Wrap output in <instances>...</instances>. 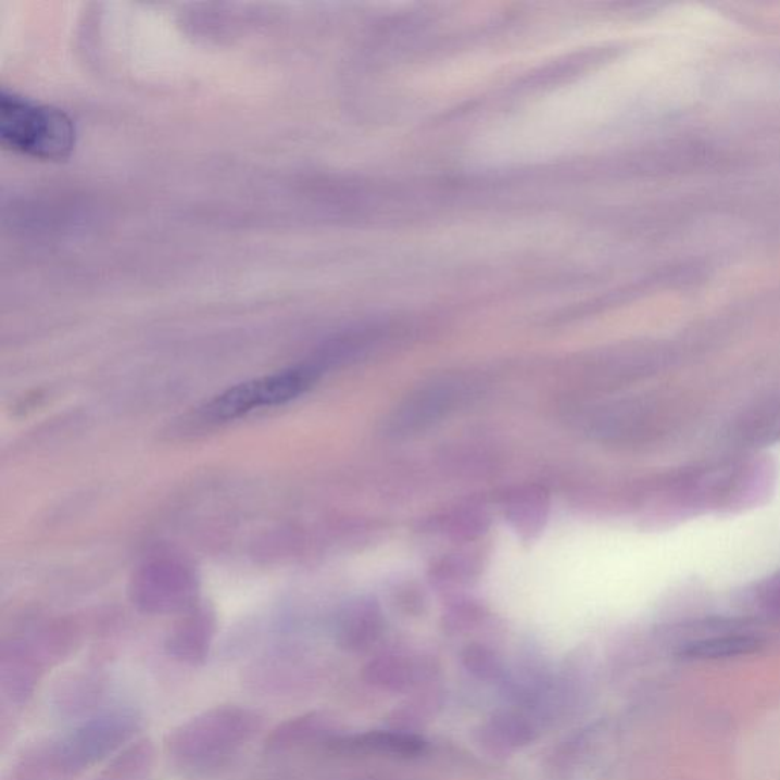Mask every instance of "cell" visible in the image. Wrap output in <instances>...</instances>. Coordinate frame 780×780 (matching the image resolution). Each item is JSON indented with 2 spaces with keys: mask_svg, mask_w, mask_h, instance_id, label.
Instances as JSON below:
<instances>
[{
  "mask_svg": "<svg viewBox=\"0 0 780 780\" xmlns=\"http://www.w3.org/2000/svg\"><path fill=\"white\" fill-rule=\"evenodd\" d=\"M74 121L63 110L39 104L9 92H0V139L25 156L60 161L75 147Z\"/></svg>",
  "mask_w": 780,
  "mask_h": 780,
  "instance_id": "6da1fadb",
  "label": "cell"
},
{
  "mask_svg": "<svg viewBox=\"0 0 780 780\" xmlns=\"http://www.w3.org/2000/svg\"><path fill=\"white\" fill-rule=\"evenodd\" d=\"M316 380V369L297 367L241 382L211 400L203 407L202 414L211 423L234 422L256 408L289 403L312 388Z\"/></svg>",
  "mask_w": 780,
  "mask_h": 780,
  "instance_id": "7a4b0ae2",
  "label": "cell"
},
{
  "mask_svg": "<svg viewBox=\"0 0 780 780\" xmlns=\"http://www.w3.org/2000/svg\"><path fill=\"white\" fill-rule=\"evenodd\" d=\"M255 717L238 709L211 712L174 734L177 756L191 763H212L241 745L255 730Z\"/></svg>",
  "mask_w": 780,
  "mask_h": 780,
  "instance_id": "3957f363",
  "label": "cell"
},
{
  "mask_svg": "<svg viewBox=\"0 0 780 780\" xmlns=\"http://www.w3.org/2000/svg\"><path fill=\"white\" fill-rule=\"evenodd\" d=\"M468 382L464 378H437L412 392L388 422L393 437H411L441 422L465 400Z\"/></svg>",
  "mask_w": 780,
  "mask_h": 780,
  "instance_id": "277c9868",
  "label": "cell"
},
{
  "mask_svg": "<svg viewBox=\"0 0 780 780\" xmlns=\"http://www.w3.org/2000/svg\"><path fill=\"white\" fill-rule=\"evenodd\" d=\"M551 513V499L539 485L515 487L503 500V514L511 529L525 543L539 539L546 528Z\"/></svg>",
  "mask_w": 780,
  "mask_h": 780,
  "instance_id": "5b68a950",
  "label": "cell"
},
{
  "mask_svg": "<svg viewBox=\"0 0 780 780\" xmlns=\"http://www.w3.org/2000/svg\"><path fill=\"white\" fill-rule=\"evenodd\" d=\"M763 647V640L753 636H725L689 643L681 650L680 656L691 661H718L750 656Z\"/></svg>",
  "mask_w": 780,
  "mask_h": 780,
  "instance_id": "8992f818",
  "label": "cell"
},
{
  "mask_svg": "<svg viewBox=\"0 0 780 780\" xmlns=\"http://www.w3.org/2000/svg\"><path fill=\"white\" fill-rule=\"evenodd\" d=\"M439 528L444 536L454 541H473L479 539L490 528V514L479 503H465L442 515Z\"/></svg>",
  "mask_w": 780,
  "mask_h": 780,
  "instance_id": "52a82bcc",
  "label": "cell"
},
{
  "mask_svg": "<svg viewBox=\"0 0 780 780\" xmlns=\"http://www.w3.org/2000/svg\"><path fill=\"white\" fill-rule=\"evenodd\" d=\"M480 574V563L469 554H452L439 559L430 569L431 586L452 590L471 584Z\"/></svg>",
  "mask_w": 780,
  "mask_h": 780,
  "instance_id": "ba28073f",
  "label": "cell"
}]
</instances>
